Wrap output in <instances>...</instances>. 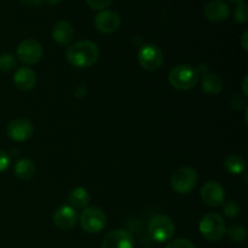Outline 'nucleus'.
I'll return each mask as SVG.
<instances>
[{
    "mask_svg": "<svg viewBox=\"0 0 248 248\" xmlns=\"http://www.w3.org/2000/svg\"><path fill=\"white\" fill-rule=\"evenodd\" d=\"M99 48L94 43L80 40L70 45L67 50V60L73 67L89 68L98 61Z\"/></svg>",
    "mask_w": 248,
    "mask_h": 248,
    "instance_id": "f257e3e1",
    "label": "nucleus"
},
{
    "mask_svg": "<svg viewBox=\"0 0 248 248\" xmlns=\"http://www.w3.org/2000/svg\"><path fill=\"white\" fill-rule=\"evenodd\" d=\"M199 72L189 64H179L172 68L169 73V82L177 90L186 91L193 89L199 82Z\"/></svg>",
    "mask_w": 248,
    "mask_h": 248,
    "instance_id": "f03ea898",
    "label": "nucleus"
},
{
    "mask_svg": "<svg viewBox=\"0 0 248 248\" xmlns=\"http://www.w3.org/2000/svg\"><path fill=\"white\" fill-rule=\"evenodd\" d=\"M199 230L206 240L211 242L220 241L225 236L227 227L223 217L218 213H207L202 217L199 224Z\"/></svg>",
    "mask_w": 248,
    "mask_h": 248,
    "instance_id": "7ed1b4c3",
    "label": "nucleus"
},
{
    "mask_svg": "<svg viewBox=\"0 0 248 248\" xmlns=\"http://www.w3.org/2000/svg\"><path fill=\"white\" fill-rule=\"evenodd\" d=\"M148 232L156 242H166L174 234V224L171 218L164 215H157L149 220Z\"/></svg>",
    "mask_w": 248,
    "mask_h": 248,
    "instance_id": "20e7f679",
    "label": "nucleus"
},
{
    "mask_svg": "<svg viewBox=\"0 0 248 248\" xmlns=\"http://www.w3.org/2000/svg\"><path fill=\"white\" fill-rule=\"evenodd\" d=\"M79 222L84 232L89 234H98L106 228L107 216L98 207H86L80 215Z\"/></svg>",
    "mask_w": 248,
    "mask_h": 248,
    "instance_id": "39448f33",
    "label": "nucleus"
},
{
    "mask_svg": "<svg viewBox=\"0 0 248 248\" xmlns=\"http://www.w3.org/2000/svg\"><path fill=\"white\" fill-rule=\"evenodd\" d=\"M198 183V173L194 169L188 166L177 170L171 177V186L178 194H188L193 190Z\"/></svg>",
    "mask_w": 248,
    "mask_h": 248,
    "instance_id": "423d86ee",
    "label": "nucleus"
},
{
    "mask_svg": "<svg viewBox=\"0 0 248 248\" xmlns=\"http://www.w3.org/2000/svg\"><path fill=\"white\" fill-rule=\"evenodd\" d=\"M138 62L143 69L155 72L164 63V53L156 45L148 44L138 51Z\"/></svg>",
    "mask_w": 248,
    "mask_h": 248,
    "instance_id": "0eeeda50",
    "label": "nucleus"
},
{
    "mask_svg": "<svg viewBox=\"0 0 248 248\" xmlns=\"http://www.w3.org/2000/svg\"><path fill=\"white\" fill-rule=\"evenodd\" d=\"M43 46L34 39H26L17 47V57L27 65L36 64L43 57Z\"/></svg>",
    "mask_w": 248,
    "mask_h": 248,
    "instance_id": "6e6552de",
    "label": "nucleus"
},
{
    "mask_svg": "<svg viewBox=\"0 0 248 248\" xmlns=\"http://www.w3.org/2000/svg\"><path fill=\"white\" fill-rule=\"evenodd\" d=\"M121 18L113 10H101L94 17V27L103 34L115 33L120 28Z\"/></svg>",
    "mask_w": 248,
    "mask_h": 248,
    "instance_id": "1a4fd4ad",
    "label": "nucleus"
},
{
    "mask_svg": "<svg viewBox=\"0 0 248 248\" xmlns=\"http://www.w3.org/2000/svg\"><path fill=\"white\" fill-rule=\"evenodd\" d=\"M34 132V126L28 119L18 118L15 120L10 121L7 125L6 133L9 136L10 140H15V142H24V140H29Z\"/></svg>",
    "mask_w": 248,
    "mask_h": 248,
    "instance_id": "9d476101",
    "label": "nucleus"
},
{
    "mask_svg": "<svg viewBox=\"0 0 248 248\" xmlns=\"http://www.w3.org/2000/svg\"><path fill=\"white\" fill-rule=\"evenodd\" d=\"M199 75H201V85H202V91L211 96H217L223 90V81L220 77L216 73L211 72L206 64L199 65L198 68Z\"/></svg>",
    "mask_w": 248,
    "mask_h": 248,
    "instance_id": "9b49d317",
    "label": "nucleus"
},
{
    "mask_svg": "<svg viewBox=\"0 0 248 248\" xmlns=\"http://www.w3.org/2000/svg\"><path fill=\"white\" fill-rule=\"evenodd\" d=\"M201 199L210 207H218L225 200L224 189L218 182H207L201 189Z\"/></svg>",
    "mask_w": 248,
    "mask_h": 248,
    "instance_id": "f8f14e48",
    "label": "nucleus"
},
{
    "mask_svg": "<svg viewBox=\"0 0 248 248\" xmlns=\"http://www.w3.org/2000/svg\"><path fill=\"white\" fill-rule=\"evenodd\" d=\"M102 248H135V239L126 230L116 229L104 237Z\"/></svg>",
    "mask_w": 248,
    "mask_h": 248,
    "instance_id": "ddd939ff",
    "label": "nucleus"
},
{
    "mask_svg": "<svg viewBox=\"0 0 248 248\" xmlns=\"http://www.w3.org/2000/svg\"><path fill=\"white\" fill-rule=\"evenodd\" d=\"M78 213L72 206H61L53 215V223L60 230L67 232L77 225Z\"/></svg>",
    "mask_w": 248,
    "mask_h": 248,
    "instance_id": "4468645a",
    "label": "nucleus"
},
{
    "mask_svg": "<svg viewBox=\"0 0 248 248\" xmlns=\"http://www.w3.org/2000/svg\"><path fill=\"white\" fill-rule=\"evenodd\" d=\"M205 17L211 22H222L230 15V7L224 0H212L203 9Z\"/></svg>",
    "mask_w": 248,
    "mask_h": 248,
    "instance_id": "2eb2a0df",
    "label": "nucleus"
},
{
    "mask_svg": "<svg viewBox=\"0 0 248 248\" xmlns=\"http://www.w3.org/2000/svg\"><path fill=\"white\" fill-rule=\"evenodd\" d=\"M38 77L33 69L28 67H21L14 75V84L21 91H31L35 87Z\"/></svg>",
    "mask_w": 248,
    "mask_h": 248,
    "instance_id": "dca6fc26",
    "label": "nucleus"
},
{
    "mask_svg": "<svg viewBox=\"0 0 248 248\" xmlns=\"http://www.w3.org/2000/svg\"><path fill=\"white\" fill-rule=\"evenodd\" d=\"M74 38V28L67 21H58L52 27V39L60 45L64 46L72 43Z\"/></svg>",
    "mask_w": 248,
    "mask_h": 248,
    "instance_id": "f3484780",
    "label": "nucleus"
},
{
    "mask_svg": "<svg viewBox=\"0 0 248 248\" xmlns=\"http://www.w3.org/2000/svg\"><path fill=\"white\" fill-rule=\"evenodd\" d=\"M36 167L31 160L22 159L15 165V176L22 181H29L35 176Z\"/></svg>",
    "mask_w": 248,
    "mask_h": 248,
    "instance_id": "a211bd4d",
    "label": "nucleus"
},
{
    "mask_svg": "<svg viewBox=\"0 0 248 248\" xmlns=\"http://www.w3.org/2000/svg\"><path fill=\"white\" fill-rule=\"evenodd\" d=\"M69 202L72 207L86 208L90 203V194L87 193L86 189L78 186L70 191Z\"/></svg>",
    "mask_w": 248,
    "mask_h": 248,
    "instance_id": "6ab92c4d",
    "label": "nucleus"
},
{
    "mask_svg": "<svg viewBox=\"0 0 248 248\" xmlns=\"http://www.w3.org/2000/svg\"><path fill=\"white\" fill-rule=\"evenodd\" d=\"M224 167L229 173L237 176V174L244 173L245 169H246V162H245L244 157L241 155L232 154L225 157Z\"/></svg>",
    "mask_w": 248,
    "mask_h": 248,
    "instance_id": "aec40b11",
    "label": "nucleus"
},
{
    "mask_svg": "<svg viewBox=\"0 0 248 248\" xmlns=\"http://www.w3.org/2000/svg\"><path fill=\"white\" fill-rule=\"evenodd\" d=\"M225 235H228V237H229V240L232 242H235V244H241V242H244L245 240H246L247 230L245 229L242 225L234 224L232 225L229 229H227Z\"/></svg>",
    "mask_w": 248,
    "mask_h": 248,
    "instance_id": "412c9836",
    "label": "nucleus"
},
{
    "mask_svg": "<svg viewBox=\"0 0 248 248\" xmlns=\"http://www.w3.org/2000/svg\"><path fill=\"white\" fill-rule=\"evenodd\" d=\"M17 65V61L11 53H4L0 56V70L9 73Z\"/></svg>",
    "mask_w": 248,
    "mask_h": 248,
    "instance_id": "4be33fe9",
    "label": "nucleus"
},
{
    "mask_svg": "<svg viewBox=\"0 0 248 248\" xmlns=\"http://www.w3.org/2000/svg\"><path fill=\"white\" fill-rule=\"evenodd\" d=\"M234 18L237 23H246L248 19V6L246 2H239L235 7Z\"/></svg>",
    "mask_w": 248,
    "mask_h": 248,
    "instance_id": "5701e85b",
    "label": "nucleus"
},
{
    "mask_svg": "<svg viewBox=\"0 0 248 248\" xmlns=\"http://www.w3.org/2000/svg\"><path fill=\"white\" fill-rule=\"evenodd\" d=\"M241 213V206L239 205V202L232 200L228 201L224 206V215L229 218H235Z\"/></svg>",
    "mask_w": 248,
    "mask_h": 248,
    "instance_id": "b1692460",
    "label": "nucleus"
},
{
    "mask_svg": "<svg viewBox=\"0 0 248 248\" xmlns=\"http://www.w3.org/2000/svg\"><path fill=\"white\" fill-rule=\"evenodd\" d=\"M166 248H196L191 241L186 239H176L170 242Z\"/></svg>",
    "mask_w": 248,
    "mask_h": 248,
    "instance_id": "393cba45",
    "label": "nucleus"
},
{
    "mask_svg": "<svg viewBox=\"0 0 248 248\" xmlns=\"http://www.w3.org/2000/svg\"><path fill=\"white\" fill-rule=\"evenodd\" d=\"M113 0H86L87 5L93 10H104L111 4Z\"/></svg>",
    "mask_w": 248,
    "mask_h": 248,
    "instance_id": "a878e982",
    "label": "nucleus"
},
{
    "mask_svg": "<svg viewBox=\"0 0 248 248\" xmlns=\"http://www.w3.org/2000/svg\"><path fill=\"white\" fill-rule=\"evenodd\" d=\"M230 104L234 109H242V108H246V101H245L244 97L239 96V94H234L232 98L230 99Z\"/></svg>",
    "mask_w": 248,
    "mask_h": 248,
    "instance_id": "bb28decb",
    "label": "nucleus"
},
{
    "mask_svg": "<svg viewBox=\"0 0 248 248\" xmlns=\"http://www.w3.org/2000/svg\"><path fill=\"white\" fill-rule=\"evenodd\" d=\"M10 166V157L5 150L0 149V173L6 171Z\"/></svg>",
    "mask_w": 248,
    "mask_h": 248,
    "instance_id": "cd10ccee",
    "label": "nucleus"
},
{
    "mask_svg": "<svg viewBox=\"0 0 248 248\" xmlns=\"http://www.w3.org/2000/svg\"><path fill=\"white\" fill-rule=\"evenodd\" d=\"M21 2L27 6H39L44 2V0H21Z\"/></svg>",
    "mask_w": 248,
    "mask_h": 248,
    "instance_id": "c85d7f7f",
    "label": "nucleus"
},
{
    "mask_svg": "<svg viewBox=\"0 0 248 248\" xmlns=\"http://www.w3.org/2000/svg\"><path fill=\"white\" fill-rule=\"evenodd\" d=\"M247 36H248V31H245L244 35H242V38H241V45H242V47H244L245 51L248 50V44H247L248 38Z\"/></svg>",
    "mask_w": 248,
    "mask_h": 248,
    "instance_id": "c756f323",
    "label": "nucleus"
},
{
    "mask_svg": "<svg viewBox=\"0 0 248 248\" xmlns=\"http://www.w3.org/2000/svg\"><path fill=\"white\" fill-rule=\"evenodd\" d=\"M246 84H247V77H245L244 81H242V91H244V97H247V89H246Z\"/></svg>",
    "mask_w": 248,
    "mask_h": 248,
    "instance_id": "7c9ffc66",
    "label": "nucleus"
},
{
    "mask_svg": "<svg viewBox=\"0 0 248 248\" xmlns=\"http://www.w3.org/2000/svg\"><path fill=\"white\" fill-rule=\"evenodd\" d=\"M47 2H50L51 5H58L63 1V0H46Z\"/></svg>",
    "mask_w": 248,
    "mask_h": 248,
    "instance_id": "2f4dec72",
    "label": "nucleus"
},
{
    "mask_svg": "<svg viewBox=\"0 0 248 248\" xmlns=\"http://www.w3.org/2000/svg\"><path fill=\"white\" fill-rule=\"evenodd\" d=\"M229 1H232V2H236V4H239V2H244L245 0H229Z\"/></svg>",
    "mask_w": 248,
    "mask_h": 248,
    "instance_id": "473e14b6",
    "label": "nucleus"
}]
</instances>
